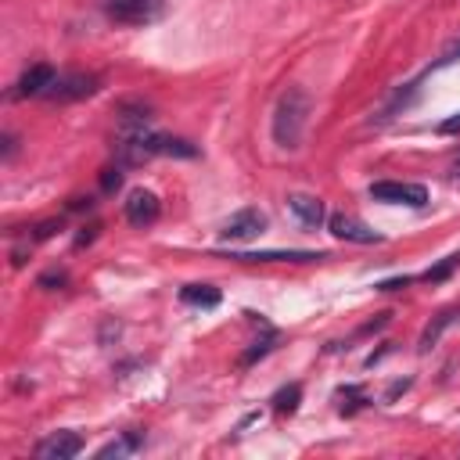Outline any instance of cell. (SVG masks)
Wrapping results in <instances>:
<instances>
[{"mask_svg": "<svg viewBox=\"0 0 460 460\" xmlns=\"http://www.w3.org/2000/svg\"><path fill=\"white\" fill-rule=\"evenodd\" d=\"M305 122H309V93L302 86H288L273 108V140L288 151H295L302 144V133H305Z\"/></svg>", "mask_w": 460, "mask_h": 460, "instance_id": "1", "label": "cell"}, {"mask_svg": "<svg viewBox=\"0 0 460 460\" xmlns=\"http://www.w3.org/2000/svg\"><path fill=\"white\" fill-rule=\"evenodd\" d=\"M115 151H119V162H122V165H144V162H151L155 155H165V137H162V133H151L147 126H140V129H122Z\"/></svg>", "mask_w": 460, "mask_h": 460, "instance_id": "2", "label": "cell"}, {"mask_svg": "<svg viewBox=\"0 0 460 460\" xmlns=\"http://www.w3.org/2000/svg\"><path fill=\"white\" fill-rule=\"evenodd\" d=\"M104 14L115 25H151L165 14V0H104Z\"/></svg>", "mask_w": 460, "mask_h": 460, "instance_id": "3", "label": "cell"}, {"mask_svg": "<svg viewBox=\"0 0 460 460\" xmlns=\"http://www.w3.org/2000/svg\"><path fill=\"white\" fill-rule=\"evenodd\" d=\"M370 198L385 201V205L424 208L428 205V187L424 183H402V180H377V183H370Z\"/></svg>", "mask_w": 460, "mask_h": 460, "instance_id": "4", "label": "cell"}, {"mask_svg": "<svg viewBox=\"0 0 460 460\" xmlns=\"http://www.w3.org/2000/svg\"><path fill=\"white\" fill-rule=\"evenodd\" d=\"M97 90V79L90 75V72H61V75H54V83L47 86V101H54V104H68V101H83V97H90Z\"/></svg>", "mask_w": 460, "mask_h": 460, "instance_id": "5", "label": "cell"}, {"mask_svg": "<svg viewBox=\"0 0 460 460\" xmlns=\"http://www.w3.org/2000/svg\"><path fill=\"white\" fill-rule=\"evenodd\" d=\"M266 230V212H259V208H241V212H234L230 219H226V226L219 230V237L223 241H252V237H259Z\"/></svg>", "mask_w": 460, "mask_h": 460, "instance_id": "6", "label": "cell"}, {"mask_svg": "<svg viewBox=\"0 0 460 460\" xmlns=\"http://www.w3.org/2000/svg\"><path fill=\"white\" fill-rule=\"evenodd\" d=\"M327 226H331V234H334V237L352 241V244H381V241H385L377 230H370L367 223H359L356 216H345V212L327 216Z\"/></svg>", "mask_w": 460, "mask_h": 460, "instance_id": "7", "label": "cell"}, {"mask_svg": "<svg viewBox=\"0 0 460 460\" xmlns=\"http://www.w3.org/2000/svg\"><path fill=\"white\" fill-rule=\"evenodd\" d=\"M79 449H83V438L75 431H54L36 446V456H43V460H72V456H79Z\"/></svg>", "mask_w": 460, "mask_h": 460, "instance_id": "8", "label": "cell"}, {"mask_svg": "<svg viewBox=\"0 0 460 460\" xmlns=\"http://www.w3.org/2000/svg\"><path fill=\"white\" fill-rule=\"evenodd\" d=\"M122 208H126V219H129L133 226H151V223L158 219V212H162V201H158L151 190H133Z\"/></svg>", "mask_w": 460, "mask_h": 460, "instance_id": "9", "label": "cell"}, {"mask_svg": "<svg viewBox=\"0 0 460 460\" xmlns=\"http://www.w3.org/2000/svg\"><path fill=\"white\" fill-rule=\"evenodd\" d=\"M54 75H58V72H54L50 65H32V68H25V72H22V79H18V90H14V93H18V97H43V93H47V86L54 83Z\"/></svg>", "mask_w": 460, "mask_h": 460, "instance_id": "10", "label": "cell"}, {"mask_svg": "<svg viewBox=\"0 0 460 460\" xmlns=\"http://www.w3.org/2000/svg\"><path fill=\"white\" fill-rule=\"evenodd\" d=\"M288 208L298 216V223H302V226H320V223L327 219L323 201H320V198H313V194H291V198H288Z\"/></svg>", "mask_w": 460, "mask_h": 460, "instance_id": "11", "label": "cell"}, {"mask_svg": "<svg viewBox=\"0 0 460 460\" xmlns=\"http://www.w3.org/2000/svg\"><path fill=\"white\" fill-rule=\"evenodd\" d=\"M241 262H313L323 259V252H244Z\"/></svg>", "mask_w": 460, "mask_h": 460, "instance_id": "12", "label": "cell"}, {"mask_svg": "<svg viewBox=\"0 0 460 460\" xmlns=\"http://www.w3.org/2000/svg\"><path fill=\"white\" fill-rule=\"evenodd\" d=\"M219 288H212V284H187V288H180V302H187V305H201V309H216L219 305Z\"/></svg>", "mask_w": 460, "mask_h": 460, "instance_id": "13", "label": "cell"}, {"mask_svg": "<svg viewBox=\"0 0 460 460\" xmlns=\"http://www.w3.org/2000/svg\"><path fill=\"white\" fill-rule=\"evenodd\" d=\"M140 442H144V438H140L137 431H126L122 438H115V442L101 446V449H97V456H101V460H108V456H129V453H133Z\"/></svg>", "mask_w": 460, "mask_h": 460, "instance_id": "14", "label": "cell"}, {"mask_svg": "<svg viewBox=\"0 0 460 460\" xmlns=\"http://www.w3.org/2000/svg\"><path fill=\"white\" fill-rule=\"evenodd\" d=\"M298 399H302V385H284V388L273 395V410H277V413H295V410H298Z\"/></svg>", "mask_w": 460, "mask_h": 460, "instance_id": "15", "label": "cell"}, {"mask_svg": "<svg viewBox=\"0 0 460 460\" xmlns=\"http://www.w3.org/2000/svg\"><path fill=\"white\" fill-rule=\"evenodd\" d=\"M449 320H453V313H442L435 323H428V327H424V334H420V349H431V345L438 341V334L449 327Z\"/></svg>", "mask_w": 460, "mask_h": 460, "instance_id": "16", "label": "cell"}, {"mask_svg": "<svg viewBox=\"0 0 460 460\" xmlns=\"http://www.w3.org/2000/svg\"><path fill=\"white\" fill-rule=\"evenodd\" d=\"M456 266H460V252H456V255H446V259H442L438 266H431V270L424 273V280H431V284H438V280H446V277H449V273H453Z\"/></svg>", "mask_w": 460, "mask_h": 460, "instance_id": "17", "label": "cell"}, {"mask_svg": "<svg viewBox=\"0 0 460 460\" xmlns=\"http://www.w3.org/2000/svg\"><path fill=\"white\" fill-rule=\"evenodd\" d=\"M270 345H273V338H266V341H255V349H248V352L241 356V363H244V367H248V363H255L259 356H266V352H270Z\"/></svg>", "mask_w": 460, "mask_h": 460, "instance_id": "18", "label": "cell"}, {"mask_svg": "<svg viewBox=\"0 0 460 460\" xmlns=\"http://www.w3.org/2000/svg\"><path fill=\"white\" fill-rule=\"evenodd\" d=\"M119 183H122V172H119V169H104V176H101V187H104V190H115Z\"/></svg>", "mask_w": 460, "mask_h": 460, "instance_id": "19", "label": "cell"}, {"mask_svg": "<svg viewBox=\"0 0 460 460\" xmlns=\"http://www.w3.org/2000/svg\"><path fill=\"white\" fill-rule=\"evenodd\" d=\"M50 284H65V270H50L40 277V288H50Z\"/></svg>", "mask_w": 460, "mask_h": 460, "instance_id": "20", "label": "cell"}, {"mask_svg": "<svg viewBox=\"0 0 460 460\" xmlns=\"http://www.w3.org/2000/svg\"><path fill=\"white\" fill-rule=\"evenodd\" d=\"M14 147H18V144H14V133H4V162L14 158Z\"/></svg>", "mask_w": 460, "mask_h": 460, "instance_id": "21", "label": "cell"}, {"mask_svg": "<svg viewBox=\"0 0 460 460\" xmlns=\"http://www.w3.org/2000/svg\"><path fill=\"white\" fill-rule=\"evenodd\" d=\"M438 133H460V115H453V119H446V122L438 126Z\"/></svg>", "mask_w": 460, "mask_h": 460, "instance_id": "22", "label": "cell"}, {"mask_svg": "<svg viewBox=\"0 0 460 460\" xmlns=\"http://www.w3.org/2000/svg\"><path fill=\"white\" fill-rule=\"evenodd\" d=\"M449 169H453V176H460V155L453 158V165H449Z\"/></svg>", "mask_w": 460, "mask_h": 460, "instance_id": "23", "label": "cell"}]
</instances>
